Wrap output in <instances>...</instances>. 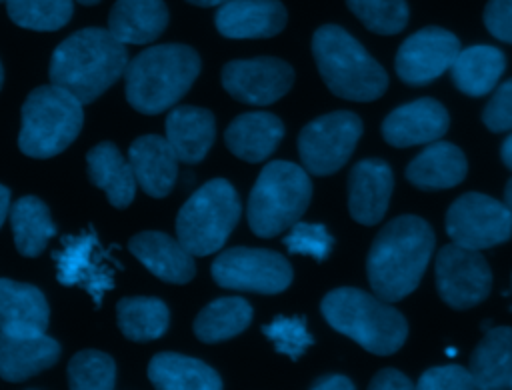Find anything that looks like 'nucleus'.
I'll use <instances>...</instances> for the list:
<instances>
[{
	"instance_id": "45",
	"label": "nucleus",
	"mask_w": 512,
	"mask_h": 390,
	"mask_svg": "<svg viewBox=\"0 0 512 390\" xmlns=\"http://www.w3.org/2000/svg\"><path fill=\"white\" fill-rule=\"evenodd\" d=\"M500 156H502V162L512 170V134L502 142Z\"/></svg>"
},
{
	"instance_id": "29",
	"label": "nucleus",
	"mask_w": 512,
	"mask_h": 390,
	"mask_svg": "<svg viewBox=\"0 0 512 390\" xmlns=\"http://www.w3.org/2000/svg\"><path fill=\"white\" fill-rule=\"evenodd\" d=\"M470 372L476 388H510L512 378V328L494 326L486 330L470 356Z\"/></svg>"
},
{
	"instance_id": "17",
	"label": "nucleus",
	"mask_w": 512,
	"mask_h": 390,
	"mask_svg": "<svg viewBox=\"0 0 512 390\" xmlns=\"http://www.w3.org/2000/svg\"><path fill=\"white\" fill-rule=\"evenodd\" d=\"M394 188L390 166L380 158H366L354 164L348 176V210L360 224L380 222L388 210Z\"/></svg>"
},
{
	"instance_id": "28",
	"label": "nucleus",
	"mask_w": 512,
	"mask_h": 390,
	"mask_svg": "<svg viewBox=\"0 0 512 390\" xmlns=\"http://www.w3.org/2000/svg\"><path fill=\"white\" fill-rule=\"evenodd\" d=\"M148 378L160 390H220L218 372L206 362L176 354L158 352L148 364Z\"/></svg>"
},
{
	"instance_id": "19",
	"label": "nucleus",
	"mask_w": 512,
	"mask_h": 390,
	"mask_svg": "<svg viewBox=\"0 0 512 390\" xmlns=\"http://www.w3.org/2000/svg\"><path fill=\"white\" fill-rule=\"evenodd\" d=\"M128 250L142 262V266L152 272L162 282L186 284L194 278L196 266L192 254L164 232L146 230L130 238Z\"/></svg>"
},
{
	"instance_id": "35",
	"label": "nucleus",
	"mask_w": 512,
	"mask_h": 390,
	"mask_svg": "<svg viewBox=\"0 0 512 390\" xmlns=\"http://www.w3.org/2000/svg\"><path fill=\"white\" fill-rule=\"evenodd\" d=\"M68 384L74 390H110L116 386V364L100 350H80L68 362Z\"/></svg>"
},
{
	"instance_id": "7",
	"label": "nucleus",
	"mask_w": 512,
	"mask_h": 390,
	"mask_svg": "<svg viewBox=\"0 0 512 390\" xmlns=\"http://www.w3.org/2000/svg\"><path fill=\"white\" fill-rule=\"evenodd\" d=\"M312 198V182L304 168L274 160L258 174L248 196V224L260 238H272L306 212Z\"/></svg>"
},
{
	"instance_id": "36",
	"label": "nucleus",
	"mask_w": 512,
	"mask_h": 390,
	"mask_svg": "<svg viewBox=\"0 0 512 390\" xmlns=\"http://www.w3.org/2000/svg\"><path fill=\"white\" fill-rule=\"evenodd\" d=\"M346 4L376 34H398L408 22L406 0H346Z\"/></svg>"
},
{
	"instance_id": "15",
	"label": "nucleus",
	"mask_w": 512,
	"mask_h": 390,
	"mask_svg": "<svg viewBox=\"0 0 512 390\" xmlns=\"http://www.w3.org/2000/svg\"><path fill=\"white\" fill-rule=\"evenodd\" d=\"M294 82V70L280 58L232 60L222 68L224 90L252 106H266L280 100Z\"/></svg>"
},
{
	"instance_id": "44",
	"label": "nucleus",
	"mask_w": 512,
	"mask_h": 390,
	"mask_svg": "<svg viewBox=\"0 0 512 390\" xmlns=\"http://www.w3.org/2000/svg\"><path fill=\"white\" fill-rule=\"evenodd\" d=\"M10 190L6 186L0 184V228L8 216V210H10Z\"/></svg>"
},
{
	"instance_id": "16",
	"label": "nucleus",
	"mask_w": 512,
	"mask_h": 390,
	"mask_svg": "<svg viewBox=\"0 0 512 390\" xmlns=\"http://www.w3.org/2000/svg\"><path fill=\"white\" fill-rule=\"evenodd\" d=\"M450 118L446 108L434 98H418L394 108L382 122V136L388 144L406 148L428 144L444 136Z\"/></svg>"
},
{
	"instance_id": "26",
	"label": "nucleus",
	"mask_w": 512,
	"mask_h": 390,
	"mask_svg": "<svg viewBox=\"0 0 512 390\" xmlns=\"http://www.w3.org/2000/svg\"><path fill=\"white\" fill-rule=\"evenodd\" d=\"M168 26L164 0H116L108 30L122 44H146L156 40Z\"/></svg>"
},
{
	"instance_id": "31",
	"label": "nucleus",
	"mask_w": 512,
	"mask_h": 390,
	"mask_svg": "<svg viewBox=\"0 0 512 390\" xmlns=\"http://www.w3.org/2000/svg\"><path fill=\"white\" fill-rule=\"evenodd\" d=\"M10 226L16 250L22 256L34 258L42 254L48 240L56 236L48 206L36 196H22L10 206Z\"/></svg>"
},
{
	"instance_id": "33",
	"label": "nucleus",
	"mask_w": 512,
	"mask_h": 390,
	"mask_svg": "<svg viewBox=\"0 0 512 390\" xmlns=\"http://www.w3.org/2000/svg\"><path fill=\"white\" fill-rule=\"evenodd\" d=\"M116 318L128 340L150 342L168 330L170 310L160 298L128 296L116 304Z\"/></svg>"
},
{
	"instance_id": "39",
	"label": "nucleus",
	"mask_w": 512,
	"mask_h": 390,
	"mask_svg": "<svg viewBox=\"0 0 512 390\" xmlns=\"http://www.w3.org/2000/svg\"><path fill=\"white\" fill-rule=\"evenodd\" d=\"M418 388L420 390H470V388H476V382L470 368H464L458 364H446V366L428 368L420 376Z\"/></svg>"
},
{
	"instance_id": "37",
	"label": "nucleus",
	"mask_w": 512,
	"mask_h": 390,
	"mask_svg": "<svg viewBox=\"0 0 512 390\" xmlns=\"http://www.w3.org/2000/svg\"><path fill=\"white\" fill-rule=\"evenodd\" d=\"M262 334L274 344L276 352L292 360L300 358L314 344V338L306 330L304 316H276L270 324L262 326Z\"/></svg>"
},
{
	"instance_id": "43",
	"label": "nucleus",
	"mask_w": 512,
	"mask_h": 390,
	"mask_svg": "<svg viewBox=\"0 0 512 390\" xmlns=\"http://www.w3.org/2000/svg\"><path fill=\"white\" fill-rule=\"evenodd\" d=\"M312 388L314 390H352L354 384L344 374H330V376H322L320 380H316L312 384Z\"/></svg>"
},
{
	"instance_id": "6",
	"label": "nucleus",
	"mask_w": 512,
	"mask_h": 390,
	"mask_svg": "<svg viewBox=\"0 0 512 390\" xmlns=\"http://www.w3.org/2000/svg\"><path fill=\"white\" fill-rule=\"evenodd\" d=\"M20 122L18 148L30 158H52L64 152L80 134L84 122L82 102L50 82L26 96Z\"/></svg>"
},
{
	"instance_id": "49",
	"label": "nucleus",
	"mask_w": 512,
	"mask_h": 390,
	"mask_svg": "<svg viewBox=\"0 0 512 390\" xmlns=\"http://www.w3.org/2000/svg\"><path fill=\"white\" fill-rule=\"evenodd\" d=\"M2 82H4V70H2V64H0V88H2Z\"/></svg>"
},
{
	"instance_id": "10",
	"label": "nucleus",
	"mask_w": 512,
	"mask_h": 390,
	"mask_svg": "<svg viewBox=\"0 0 512 390\" xmlns=\"http://www.w3.org/2000/svg\"><path fill=\"white\" fill-rule=\"evenodd\" d=\"M362 136V120L348 110H336L308 122L298 136L304 168L316 176L340 170Z\"/></svg>"
},
{
	"instance_id": "52",
	"label": "nucleus",
	"mask_w": 512,
	"mask_h": 390,
	"mask_svg": "<svg viewBox=\"0 0 512 390\" xmlns=\"http://www.w3.org/2000/svg\"><path fill=\"white\" fill-rule=\"evenodd\" d=\"M0 2H4V0H0Z\"/></svg>"
},
{
	"instance_id": "4",
	"label": "nucleus",
	"mask_w": 512,
	"mask_h": 390,
	"mask_svg": "<svg viewBox=\"0 0 512 390\" xmlns=\"http://www.w3.org/2000/svg\"><path fill=\"white\" fill-rule=\"evenodd\" d=\"M320 310L336 332L378 356L394 354L408 336L406 318L386 300L360 288L344 286L328 292L322 298Z\"/></svg>"
},
{
	"instance_id": "13",
	"label": "nucleus",
	"mask_w": 512,
	"mask_h": 390,
	"mask_svg": "<svg viewBox=\"0 0 512 390\" xmlns=\"http://www.w3.org/2000/svg\"><path fill=\"white\" fill-rule=\"evenodd\" d=\"M56 262V278L62 286H80L90 294L96 308L102 304V296L114 288V274L108 252L102 250L92 230L64 236L58 250L52 252Z\"/></svg>"
},
{
	"instance_id": "11",
	"label": "nucleus",
	"mask_w": 512,
	"mask_h": 390,
	"mask_svg": "<svg viewBox=\"0 0 512 390\" xmlns=\"http://www.w3.org/2000/svg\"><path fill=\"white\" fill-rule=\"evenodd\" d=\"M446 232L460 246L492 248L512 236V210L486 194L466 192L448 208Z\"/></svg>"
},
{
	"instance_id": "12",
	"label": "nucleus",
	"mask_w": 512,
	"mask_h": 390,
	"mask_svg": "<svg viewBox=\"0 0 512 390\" xmlns=\"http://www.w3.org/2000/svg\"><path fill=\"white\" fill-rule=\"evenodd\" d=\"M434 270L440 298L456 310L472 308L490 294V266L474 248H466L456 242L442 246L436 254Z\"/></svg>"
},
{
	"instance_id": "9",
	"label": "nucleus",
	"mask_w": 512,
	"mask_h": 390,
	"mask_svg": "<svg viewBox=\"0 0 512 390\" xmlns=\"http://www.w3.org/2000/svg\"><path fill=\"white\" fill-rule=\"evenodd\" d=\"M212 278L222 288L278 294L290 286L292 266L278 252L236 246L214 258Z\"/></svg>"
},
{
	"instance_id": "41",
	"label": "nucleus",
	"mask_w": 512,
	"mask_h": 390,
	"mask_svg": "<svg viewBox=\"0 0 512 390\" xmlns=\"http://www.w3.org/2000/svg\"><path fill=\"white\" fill-rule=\"evenodd\" d=\"M484 24L494 38L512 44V0H488Z\"/></svg>"
},
{
	"instance_id": "14",
	"label": "nucleus",
	"mask_w": 512,
	"mask_h": 390,
	"mask_svg": "<svg viewBox=\"0 0 512 390\" xmlns=\"http://www.w3.org/2000/svg\"><path fill=\"white\" fill-rule=\"evenodd\" d=\"M460 52L458 38L440 28L426 26L408 36L396 54V74L410 86H426L444 74Z\"/></svg>"
},
{
	"instance_id": "32",
	"label": "nucleus",
	"mask_w": 512,
	"mask_h": 390,
	"mask_svg": "<svg viewBox=\"0 0 512 390\" xmlns=\"http://www.w3.org/2000/svg\"><path fill=\"white\" fill-rule=\"evenodd\" d=\"M252 320V306L238 296L216 298L206 304L194 320V334L206 344L224 342L238 336Z\"/></svg>"
},
{
	"instance_id": "47",
	"label": "nucleus",
	"mask_w": 512,
	"mask_h": 390,
	"mask_svg": "<svg viewBox=\"0 0 512 390\" xmlns=\"http://www.w3.org/2000/svg\"><path fill=\"white\" fill-rule=\"evenodd\" d=\"M504 204L512 210V178L508 180V184L504 188Z\"/></svg>"
},
{
	"instance_id": "21",
	"label": "nucleus",
	"mask_w": 512,
	"mask_h": 390,
	"mask_svg": "<svg viewBox=\"0 0 512 390\" xmlns=\"http://www.w3.org/2000/svg\"><path fill=\"white\" fill-rule=\"evenodd\" d=\"M50 308L40 288L0 278V330L12 336H40L48 328Z\"/></svg>"
},
{
	"instance_id": "8",
	"label": "nucleus",
	"mask_w": 512,
	"mask_h": 390,
	"mask_svg": "<svg viewBox=\"0 0 512 390\" xmlns=\"http://www.w3.org/2000/svg\"><path fill=\"white\" fill-rule=\"evenodd\" d=\"M240 218V198L224 178L202 184L176 216V236L192 256H208L224 246Z\"/></svg>"
},
{
	"instance_id": "38",
	"label": "nucleus",
	"mask_w": 512,
	"mask_h": 390,
	"mask_svg": "<svg viewBox=\"0 0 512 390\" xmlns=\"http://www.w3.org/2000/svg\"><path fill=\"white\" fill-rule=\"evenodd\" d=\"M284 246L292 254H304L312 256L314 260L322 262L328 258L334 238L322 224H308V222H296L290 226V232L284 236Z\"/></svg>"
},
{
	"instance_id": "48",
	"label": "nucleus",
	"mask_w": 512,
	"mask_h": 390,
	"mask_svg": "<svg viewBox=\"0 0 512 390\" xmlns=\"http://www.w3.org/2000/svg\"><path fill=\"white\" fill-rule=\"evenodd\" d=\"M76 2H80V4H84V6H92V4H98L100 0H76Z\"/></svg>"
},
{
	"instance_id": "23",
	"label": "nucleus",
	"mask_w": 512,
	"mask_h": 390,
	"mask_svg": "<svg viewBox=\"0 0 512 390\" xmlns=\"http://www.w3.org/2000/svg\"><path fill=\"white\" fill-rule=\"evenodd\" d=\"M284 138V124L270 112H246L236 116L224 132L228 150L246 162H262Z\"/></svg>"
},
{
	"instance_id": "30",
	"label": "nucleus",
	"mask_w": 512,
	"mask_h": 390,
	"mask_svg": "<svg viewBox=\"0 0 512 390\" xmlns=\"http://www.w3.org/2000/svg\"><path fill=\"white\" fill-rule=\"evenodd\" d=\"M506 68L502 50L488 44H476L458 52L450 66L452 82L468 96H484L494 90Z\"/></svg>"
},
{
	"instance_id": "24",
	"label": "nucleus",
	"mask_w": 512,
	"mask_h": 390,
	"mask_svg": "<svg viewBox=\"0 0 512 390\" xmlns=\"http://www.w3.org/2000/svg\"><path fill=\"white\" fill-rule=\"evenodd\" d=\"M60 358V344L46 336H12L0 330V378L20 382L50 366Z\"/></svg>"
},
{
	"instance_id": "25",
	"label": "nucleus",
	"mask_w": 512,
	"mask_h": 390,
	"mask_svg": "<svg viewBox=\"0 0 512 390\" xmlns=\"http://www.w3.org/2000/svg\"><path fill=\"white\" fill-rule=\"evenodd\" d=\"M466 170V156L458 146L434 140L408 164L406 178L416 188L442 190L460 184Z\"/></svg>"
},
{
	"instance_id": "20",
	"label": "nucleus",
	"mask_w": 512,
	"mask_h": 390,
	"mask_svg": "<svg viewBox=\"0 0 512 390\" xmlns=\"http://www.w3.org/2000/svg\"><path fill=\"white\" fill-rule=\"evenodd\" d=\"M128 160L138 186L152 198L172 192L178 178V156L170 142L156 134H146L130 144Z\"/></svg>"
},
{
	"instance_id": "50",
	"label": "nucleus",
	"mask_w": 512,
	"mask_h": 390,
	"mask_svg": "<svg viewBox=\"0 0 512 390\" xmlns=\"http://www.w3.org/2000/svg\"><path fill=\"white\" fill-rule=\"evenodd\" d=\"M446 354H450V356H454V354H456V350H454V348H448V350H446Z\"/></svg>"
},
{
	"instance_id": "3",
	"label": "nucleus",
	"mask_w": 512,
	"mask_h": 390,
	"mask_svg": "<svg viewBox=\"0 0 512 390\" xmlns=\"http://www.w3.org/2000/svg\"><path fill=\"white\" fill-rule=\"evenodd\" d=\"M200 66L198 52L186 44L152 46L124 70L126 100L142 114H160L190 90Z\"/></svg>"
},
{
	"instance_id": "51",
	"label": "nucleus",
	"mask_w": 512,
	"mask_h": 390,
	"mask_svg": "<svg viewBox=\"0 0 512 390\" xmlns=\"http://www.w3.org/2000/svg\"><path fill=\"white\" fill-rule=\"evenodd\" d=\"M510 388H512V378H510Z\"/></svg>"
},
{
	"instance_id": "46",
	"label": "nucleus",
	"mask_w": 512,
	"mask_h": 390,
	"mask_svg": "<svg viewBox=\"0 0 512 390\" xmlns=\"http://www.w3.org/2000/svg\"><path fill=\"white\" fill-rule=\"evenodd\" d=\"M186 2H190V4H194V6L208 8V6H222V4L228 2V0H186Z\"/></svg>"
},
{
	"instance_id": "2",
	"label": "nucleus",
	"mask_w": 512,
	"mask_h": 390,
	"mask_svg": "<svg viewBox=\"0 0 512 390\" xmlns=\"http://www.w3.org/2000/svg\"><path fill=\"white\" fill-rule=\"evenodd\" d=\"M128 52L104 28H82L52 52L50 82L74 94L82 104L94 102L126 70Z\"/></svg>"
},
{
	"instance_id": "40",
	"label": "nucleus",
	"mask_w": 512,
	"mask_h": 390,
	"mask_svg": "<svg viewBox=\"0 0 512 390\" xmlns=\"http://www.w3.org/2000/svg\"><path fill=\"white\" fill-rule=\"evenodd\" d=\"M482 122L492 132L512 130V78L496 88L482 112Z\"/></svg>"
},
{
	"instance_id": "18",
	"label": "nucleus",
	"mask_w": 512,
	"mask_h": 390,
	"mask_svg": "<svg viewBox=\"0 0 512 390\" xmlns=\"http://www.w3.org/2000/svg\"><path fill=\"white\" fill-rule=\"evenodd\" d=\"M214 24L226 38H270L286 26V8L278 0H228L216 12Z\"/></svg>"
},
{
	"instance_id": "5",
	"label": "nucleus",
	"mask_w": 512,
	"mask_h": 390,
	"mask_svg": "<svg viewBox=\"0 0 512 390\" xmlns=\"http://www.w3.org/2000/svg\"><path fill=\"white\" fill-rule=\"evenodd\" d=\"M312 54L332 94L370 102L384 94L388 76L364 46L336 24L320 26L312 36Z\"/></svg>"
},
{
	"instance_id": "22",
	"label": "nucleus",
	"mask_w": 512,
	"mask_h": 390,
	"mask_svg": "<svg viewBox=\"0 0 512 390\" xmlns=\"http://www.w3.org/2000/svg\"><path fill=\"white\" fill-rule=\"evenodd\" d=\"M216 138L214 114L198 106H174L166 116V140L184 164L204 160Z\"/></svg>"
},
{
	"instance_id": "27",
	"label": "nucleus",
	"mask_w": 512,
	"mask_h": 390,
	"mask_svg": "<svg viewBox=\"0 0 512 390\" xmlns=\"http://www.w3.org/2000/svg\"><path fill=\"white\" fill-rule=\"evenodd\" d=\"M88 178L94 186L106 192L114 208H126L136 194V176L116 144L100 142L86 154Z\"/></svg>"
},
{
	"instance_id": "42",
	"label": "nucleus",
	"mask_w": 512,
	"mask_h": 390,
	"mask_svg": "<svg viewBox=\"0 0 512 390\" xmlns=\"http://www.w3.org/2000/svg\"><path fill=\"white\" fill-rule=\"evenodd\" d=\"M372 390H412L414 384L406 374H402L396 368H384L376 372V376L370 382Z\"/></svg>"
},
{
	"instance_id": "34",
	"label": "nucleus",
	"mask_w": 512,
	"mask_h": 390,
	"mask_svg": "<svg viewBox=\"0 0 512 390\" xmlns=\"http://www.w3.org/2000/svg\"><path fill=\"white\" fill-rule=\"evenodd\" d=\"M8 18L28 30L52 32L68 24L74 14L72 0H4Z\"/></svg>"
},
{
	"instance_id": "1",
	"label": "nucleus",
	"mask_w": 512,
	"mask_h": 390,
	"mask_svg": "<svg viewBox=\"0 0 512 390\" xmlns=\"http://www.w3.org/2000/svg\"><path fill=\"white\" fill-rule=\"evenodd\" d=\"M434 250V232L424 218L404 214L390 220L374 238L366 272L374 294L396 302L416 290Z\"/></svg>"
}]
</instances>
